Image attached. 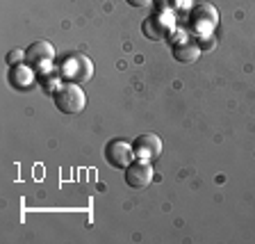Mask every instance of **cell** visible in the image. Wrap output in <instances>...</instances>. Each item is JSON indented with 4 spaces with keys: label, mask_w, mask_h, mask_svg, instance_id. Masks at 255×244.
I'll use <instances>...</instances> for the list:
<instances>
[{
    "label": "cell",
    "mask_w": 255,
    "mask_h": 244,
    "mask_svg": "<svg viewBox=\"0 0 255 244\" xmlns=\"http://www.w3.org/2000/svg\"><path fill=\"white\" fill-rule=\"evenodd\" d=\"M128 5H132V7H148L153 0H126Z\"/></svg>",
    "instance_id": "cell-12"
},
{
    "label": "cell",
    "mask_w": 255,
    "mask_h": 244,
    "mask_svg": "<svg viewBox=\"0 0 255 244\" xmlns=\"http://www.w3.org/2000/svg\"><path fill=\"white\" fill-rule=\"evenodd\" d=\"M132 149L139 160H155L162 153V139L155 133H143L132 142Z\"/></svg>",
    "instance_id": "cell-7"
},
{
    "label": "cell",
    "mask_w": 255,
    "mask_h": 244,
    "mask_svg": "<svg viewBox=\"0 0 255 244\" xmlns=\"http://www.w3.org/2000/svg\"><path fill=\"white\" fill-rule=\"evenodd\" d=\"M132 158H134V149L132 144L126 142V139H112V142L105 144V160L112 167L128 169L132 165Z\"/></svg>",
    "instance_id": "cell-3"
},
{
    "label": "cell",
    "mask_w": 255,
    "mask_h": 244,
    "mask_svg": "<svg viewBox=\"0 0 255 244\" xmlns=\"http://www.w3.org/2000/svg\"><path fill=\"white\" fill-rule=\"evenodd\" d=\"M141 30L150 41H162V39H166L171 32H173V16H171L169 11L155 9L153 14L141 23Z\"/></svg>",
    "instance_id": "cell-2"
},
{
    "label": "cell",
    "mask_w": 255,
    "mask_h": 244,
    "mask_svg": "<svg viewBox=\"0 0 255 244\" xmlns=\"http://www.w3.org/2000/svg\"><path fill=\"white\" fill-rule=\"evenodd\" d=\"M150 181H153V165H150V160H139V162H132L126 169V183L132 190H143V187L150 185Z\"/></svg>",
    "instance_id": "cell-5"
},
{
    "label": "cell",
    "mask_w": 255,
    "mask_h": 244,
    "mask_svg": "<svg viewBox=\"0 0 255 244\" xmlns=\"http://www.w3.org/2000/svg\"><path fill=\"white\" fill-rule=\"evenodd\" d=\"M198 55H201V46L194 43L191 39H185V41H180V43H175L173 46V57L178 59V62H185V64L196 62Z\"/></svg>",
    "instance_id": "cell-9"
},
{
    "label": "cell",
    "mask_w": 255,
    "mask_h": 244,
    "mask_svg": "<svg viewBox=\"0 0 255 244\" xmlns=\"http://www.w3.org/2000/svg\"><path fill=\"white\" fill-rule=\"evenodd\" d=\"M62 73L66 75L71 82H85V80H89L91 73H94V64H91V59L87 57V55L75 53L62 64Z\"/></svg>",
    "instance_id": "cell-4"
},
{
    "label": "cell",
    "mask_w": 255,
    "mask_h": 244,
    "mask_svg": "<svg viewBox=\"0 0 255 244\" xmlns=\"http://www.w3.org/2000/svg\"><path fill=\"white\" fill-rule=\"evenodd\" d=\"M217 18H219V14L212 5H196L194 11H191V25H194V30L198 34H205V37H207V32L214 30Z\"/></svg>",
    "instance_id": "cell-6"
},
{
    "label": "cell",
    "mask_w": 255,
    "mask_h": 244,
    "mask_svg": "<svg viewBox=\"0 0 255 244\" xmlns=\"http://www.w3.org/2000/svg\"><path fill=\"white\" fill-rule=\"evenodd\" d=\"M55 105L64 114H80L87 105V96L78 87V82H66L55 89Z\"/></svg>",
    "instance_id": "cell-1"
},
{
    "label": "cell",
    "mask_w": 255,
    "mask_h": 244,
    "mask_svg": "<svg viewBox=\"0 0 255 244\" xmlns=\"http://www.w3.org/2000/svg\"><path fill=\"white\" fill-rule=\"evenodd\" d=\"M25 59V50H11L9 55H7V62L11 64V66H16L18 62H23Z\"/></svg>",
    "instance_id": "cell-11"
},
{
    "label": "cell",
    "mask_w": 255,
    "mask_h": 244,
    "mask_svg": "<svg viewBox=\"0 0 255 244\" xmlns=\"http://www.w3.org/2000/svg\"><path fill=\"white\" fill-rule=\"evenodd\" d=\"M25 59L32 64V66H37V69H43L48 64H53L55 59V48L50 46L48 41H34L25 48Z\"/></svg>",
    "instance_id": "cell-8"
},
{
    "label": "cell",
    "mask_w": 255,
    "mask_h": 244,
    "mask_svg": "<svg viewBox=\"0 0 255 244\" xmlns=\"http://www.w3.org/2000/svg\"><path fill=\"white\" fill-rule=\"evenodd\" d=\"M153 2H155V7H157V9L171 11V9H175V7H178V2H180V0H153Z\"/></svg>",
    "instance_id": "cell-10"
}]
</instances>
